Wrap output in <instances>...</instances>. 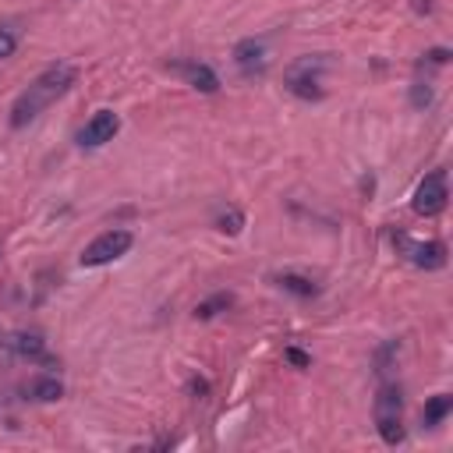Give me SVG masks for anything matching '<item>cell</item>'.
<instances>
[{
  "label": "cell",
  "mask_w": 453,
  "mask_h": 453,
  "mask_svg": "<svg viewBox=\"0 0 453 453\" xmlns=\"http://www.w3.org/2000/svg\"><path fill=\"white\" fill-rule=\"evenodd\" d=\"M74 81H78V67L67 64V60H57V64L42 67V71L18 92V99L11 103V117H7L11 127H14V131L28 127L42 110H50L60 96H67Z\"/></svg>",
  "instance_id": "1"
},
{
  "label": "cell",
  "mask_w": 453,
  "mask_h": 453,
  "mask_svg": "<svg viewBox=\"0 0 453 453\" xmlns=\"http://www.w3.org/2000/svg\"><path fill=\"white\" fill-rule=\"evenodd\" d=\"M372 421L375 432L386 446H400L403 442V389L393 379H382L372 400Z\"/></svg>",
  "instance_id": "2"
},
{
  "label": "cell",
  "mask_w": 453,
  "mask_h": 453,
  "mask_svg": "<svg viewBox=\"0 0 453 453\" xmlns=\"http://www.w3.org/2000/svg\"><path fill=\"white\" fill-rule=\"evenodd\" d=\"M326 71H329V57L326 53H308V57H297V60L287 64L283 85H287L290 96L311 103V99L326 96Z\"/></svg>",
  "instance_id": "3"
},
{
  "label": "cell",
  "mask_w": 453,
  "mask_h": 453,
  "mask_svg": "<svg viewBox=\"0 0 453 453\" xmlns=\"http://www.w3.org/2000/svg\"><path fill=\"white\" fill-rule=\"evenodd\" d=\"M131 244H134V234L124 230V226H113V230H103L96 241H88L78 262L85 269H96V265H106V262H117L120 255H127Z\"/></svg>",
  "instance_id": "4"
},
{
  "label": "cell",
  "mask_w": 453,
  "mask_h": 453,
  "mask_svg": "<svg viewBox=\"0 0 453 453\" xmlns=\"http://www.w3.org/2000/svg\"><path fill=\"white\" fill-rule=\"evenodd\" d=\"M393 248L403 262L418 265V269H442L446 265V244L442 241H414L403 230L393 234Z\"/></svg>",
  "instance_id": "5"
},
{
  "label": "cell",
  "mask_w": 453,
  "mask_h": 453,
  "mask_svg": "<svg viewBox=\"0 0 453 453\" xmlns=\"http://www.w3.org/2000/svg\"><path fill=\"white\" fill-rule=\"evenodd\" d=\"M446 198H449V188H446V170H432L421 177V184L414 188V198H411V209L418 216H439L446 209Z\"/></svg>",
  "instance_id": "6"
},
{
  "label": "cell",
  "mask_w": 453,
  "mask_h": 453,
  "mask_svg": "<svg viewBox=\"0 0 453 453\" xmlns=\"http://www.w3.org/2000/svg\"><path fill=\"white\" fill-rule=\"evenodd\" d=\"M117 131H120V117H117L113 110H96V113L85 120V127L78 131V145H81V149H99V145L113 142Z\"/></svg>",
  "instance_id": "7"
},
{
  "label": "cell",
  "mask_w": 453,
  "mask_h": 453,
  "mask_svg": "<svg viewBox=\"0 0 453 453\" xmlns=\"http://www.w3.org/2000/svg\"><path fill=\"white\" fill-rule=\"evenodd\" d=\"M234 64L244 78H262L269 67V46L265 39H241L234 46Z\"/></svg>",
  "instance_id": "8"
},
{
  "label": "cell",
  "mask_w": 453,
  "mask_h": 453,
  "mask_svg": "<svg viewBox=\"0 0 453 453\" xmlns=\"http://www.w3.org/2000/svg\"><path fill=\"white\" fill-rule=\"evenodd\" d=\"M0 343H4L11 354H18V357L53 365V357L46 354V340H42V333H35V329H18V333H7Z\"/></svg>",
  "instance_id": "9"
},
{
  "label": "cell",
  "mask_w": 453,
  "mask_h": 453,
  "mask_svg": "<svg viewBox=\"0 0 453 453\" xmlns=\"http://www.w3.org/2000/svg\"><path fill=\"white\" fill-rule=\"evenodd\" d=\"M195 92H219V78H216V71L209 67V64H198V60H173L170 64Z\"/></svg>",
  "instance_id": "10"
},
{
  "label": "cell",
  "mask_w": 453,
  "mask_h": 453,
  "mask_svg": "<svg viewBox=\"0 0 453 453\" xmlns=\"http://www.w3.org/2000/svg\"><path fill=\"white\" fill-rule=\"evenodd\" d=\"M25 400H35V403H57L64 396V382L57 375H35L21 386Z\"/></svg>",
  "instance_id": "11"
},
{
  "label": "cell",
  "mask_w": 453,
  "mask_h": 453,
  "mask_svg": "<svg viewBox=\"0 0 453 453\" xmlns=\"http://www.w3.org/2000/svg\"><path fill=\"white\" fill-rule=\"evenodd\" d=\"M273 283H276L280 290H287V294L301 297V301H308V297H315V294H319V283H315L311 276H301V273H276V276H273Z\"/></svg>",
  "instance_id": "12"
},
{
  "label": "cell",
  "mask_w": 453,
  "mask_h": 453,
  "mask_svg": "<svg viewBox=\"0 0 453 453\" xmlns=\"http://www.w3.org/2000/svg\"><path fill=\"white\" fill-rule=\"evenodd\" d=\"M449 411H453V396H449V393H435V396L425 400V407H421V421H425L428 428H435V425H442V421L449 418Z\"/></svg>",
  "instance_id": "13"
},
{
  "label": "cell",
  "mask_w": 453,
  "mask_h": 453,
  "mask_svg": "<svg viewBox=\"0 0 453 453\" xmlns=\"http://www.w3.org/2000/svg\"><path fill=\"white\" fill-rule=\"evenodd\" d=\"M226 308H234V294L219 290V294H212V297H205V301L195 304V319H216V315L226 311Z\"/></svg>",
  "instance_id": "14"
},
{
  "label": "cell",
  "mask_w": 453,
  "mask_h": 453,
  "mask_svg": "<svg viewBox=\"0 0 453 453\" xmlns=\"http://www.w3.org/2000/svg\"><path fill=\"white\" fill-rule=\"evenodd\" d=\"M216 230L226 234V237H237V234L244 230V212H241V209H226V212H219V216H216Z\"/></svg>",
  "instance_id": "15"
},
{
  "label": "cell",
  "mask_w": 453,
  "mask_h": 453,
  "mask_svg": "<svg viewBox=\"0 0 453 453\" xmlns=\"http://www.w3.org/2000/svg\"><path fill=\"white\" fill-rule=\"evenodd\" d=\"M428 99H432V88H428V81H421V78H418V81L411 85V106H418V110H421V106H428Z\"/></svg>",
  "instance_id": "16"
},
{
  "label": "cell",
  "mask_w": 453,
  "mask_h": 453,
  "mask_svg": "<svg viewBox=\"0 0 453 453\" xmlns=\"http://www.w3.org/2000/svg\"><path fill=\"white\" fill-rule=\"evenodd\" d=\"M14 50H18V32L14 28H0V60L14 57Z\"/></svg>",
  "instance_id": "17"
},
{
  "label": "cell",
  "mask_w": 453,
  "mask_h": 453,
  "mask_svg": "<svg viewBox=\"0 0 453 453\" xmlns=\"http://www.w3.org/2000/svg\"><path fill=\"white\" fill-rule=\"evenodd\" d=\"M287 361L297 365V368H308V365H311V357H308L304 350H297V347H287Z\"/></svg>",
  "instance_id": "18"
},
{
  "label": "cell",
  "mask_w": 453,
  "mask_h": 453,
  "mask_svg": "<svg viewBox=\"0 0 453 453\" xmlns=\"http://www.w3.org/2000/svg\"><path fill=\"white\" fill-rule=\"evenodd\" d=\"M425 60H432V64H446L449 60V50L446 46H435V50H428V53H421Z\"/></svg>",
  "instance_id": "19"
},
{
  "label": "cell",
  "mask_w": 453,
  "mask_h": 453,
  "mask_svg": "<svg viewBox=\"0 0 453 453\" xmlns=\"http://www.w3.org/2000/svg\"><path fill=\"white\" fill-rule=\"evenodd\" d=\"M0 258H4V251H0Z\"/></svg>",
  "instance_id": "20"
}]
</instances>
